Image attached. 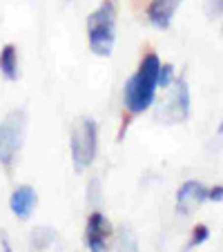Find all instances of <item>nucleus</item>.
<instances>
[{
  "label": "nucleus",
  "instance_id": "17",
  "mask_svg": "<svg viewBox=\"0 0 223 252\" xmlns=\"http://www.w3.org/2000/svg\"><path fill=\"white\" fill-rule=\"evenodd\" d=\"M0 243H2V252H14L11 250V246H9V241H7V237L0 239Z\"/></svg>",
  "mask_w": 223,
  "mask_h": 252
},
{
  "label": "nucleus",
  "instance_id": "5",
  "mask_svg": "<svg viewBox=\"0 0 223 252\" xmlns=\"http://www.w3.org/2000/svg\"><path fill=\"white\" fill-rule=\"evenodd\" d=\"M188 114H190V90H188V83L181 78L161 103L157 119L163 121L165 125H174L188 119Z\"/></svg>",
  "mask_w": 223,
  "mask_h": 252
},
{
  "label": "nucleus",
  "instance_id": "18",
  "mask_svg": "<svg viewBox=\"0 0 223 252\" xmlns=\"http://www.w3.org/2000/svg\"><path fill=\"white\" fill-rule=\"evenodd\" d=\"M219 132H221V134H223V123H221V127H219Z\"/></svg>",
  "mask_w": 223,
  "mask_h": 252
},
{
  "label": "nucleus",
  "instance_id": "6",
  "mask_svg": "<svg viewBox=\"0 0 223 252\" xmlns=\"http://www.w3.org/2000/svg\"><path fill=\"white\" fill-rule=\"evenodd\" d=\"M112 234V223L103 212H92L85 225V243L90 252H107V237Z\"/></svg>",
  "mask_w": 223,
  "mask_h": 252
},
{
  "label": "nucleus",
  "instance_id": "9",
  "mask_svg": "<svg viewBox=\"0 0 223 252\" xmlns=\"http://www.w3.org/2000/svg\"><path fill=\"white\" fill-rule=\"evenodd\" d=\"M36 203H38V196H36V190H33L32 186L16 188L14 194H11V199H9L11 212H14V217L20 219V221H27L29 217H32Z\"/></svg>",
  "mask_w": 223,
  "mask_h": 252
},
{
  "label": "nucleus",
  "instance_id": "4",
  "mask_svg": "<svg viewBox=\"0 0 223 252\" xmlns=\"http://www.w3.org/2000/svg\"><path fill=\"white\" fill-rule=\"evenodd\" d=\"M25 125H27V114L25 110H14L5 116L0 123V163L5 167H11L23 148L25 138Z\"/></svg>",
  "mask_w": 223,
  "mask_h": 252
},
{
  "label": "nucleus",
  "instance_id": "12",
  "mask_svg": "<svg viewBox=\"0 0 223 252\" xmlns=\"http://www.w3.org/2000/svg\"><path fill=\"white\" fill-rule=\"evenodd\" d=\"M172 81H174V67H172L170 63L161 65V69H159V87L165 90V87L172 85Z\"/></svg>",
  "mask_w": 223,
  "mask_h": 252
},
{
  "label": "nucleus",
  "instance_id": "2",
  "mask_svg": "<svg viewBox=\"0 0 223 252\" xmlns=\"http://www.w3.org/2000/svg\"><path fill=\"white\" fill-rule=\"evenodd\" d=\"M116 16L119 0H103L87 16V43L96 56H109L116 43Z\"/></svg>",
  "mask_w": 223,
  "mask_h": 252
},
{
  "label": "nucleus",
  "instance_id": "11",
  "mask_svg": "<svg viewBox=\"0 0 223 252\" xmlns=\"http://www.w3.org/2000/svg\"><path fill=\"white\" fill-rule=\"evenodd\" d=\"M116 252H138L136 239H134V234L129 232V230L121 228L119 239H116Z\"/></svg>",
  "mask_w": 223,
  "mask_h": 252
},
{
  "label": "nucleus",
  "instance_id": "8",
  "mask_svg": "<svg viewBox=\"0 0 223 252\" xmlns=\"http://www.w3.org/2000/svg\"><path fill=\"white\" fill-rule=\"evenodd\" d=\"M179 5L181 0H150L145 16L150 25H154L157 29H167L172 25V18H174V11L179 9Z\"/></svg>",
  "mask_w": 223,
  "mask_h": 252
},
{
  "label": "nucleus",
  "instance_id": "15",
  "mask_svg": "<svg viewBox=\"0 0 223 252\" xmlns=\"http://www.w3.org/2000/svg\"><path fill=\"white\" fill-rule=\"evenodd\" d=\"M208 199L210 201H223V186L210 188V190H208Z\"/></svg>",
  "mask_w": 223,
  "mask_h": 252
},
{
  "label": "nucleus",
  "instance_id": "1",
  "mask_svg": "<svg viewBox=\"0 0 223 252\" xmlns=\"http://www.w3.org/2000/svg\"><path fill=\"white\" fill-rule=\"evenodd\" d=\"M159 69H161V61L154 52H150L143 56V61L138 63V69L125 83L123 105L132 116L143 114L154 105L159 90Z\"/></svg>",
  "mask_w": 223,
  "mask_h": 252
},
{
  "label": "nucleus",
  "instance_id": "13",
  "mask_svg": "<svg viewBox=\"0 0 223 252\" xmlns=\"http://www.w3.org/2000/svg\"><path fill=\"white\" fill-rule=\"evenodd\" d=\"M52 241H54V234L49 232L47 228H43V230H36V234H33V248L38 246L40 250H45V248H47Z\"/></svg>",
  "mask_w": 223,
  "mask_h": 252
},
{
  "label": "nucleus",
  "instance_id": "14",
  "mask_svg": "<svg viewBox=\"0 0 223 252\" xmlns=\"http://www.w3.org/2000/svg\"><path fill=\"white\" fill-rule=\"evenodd\" d=\"M208 234H210V230L205 228L203 223H199L194 230H192V239H190V243H188V248H196V246H201V243L208 239Z\"/></svg>",
  "mask_w": 223,
  "mask_h": 252
},
{
  "label": "nucleus",
  "instance_id": "16",
  "mask_svg": "<svg viewBox=\"0 0 223 252\" xmlns=\"http://www.w3.org/2000/svg\"><path fill=\"white\" fill-rule=\"evenodd\" d=\"M210 14H223V0H208Z\"/></svg>",
  "mask_w": 223,
  "mask_h": 252
},
{
  "label": "nucleus",
  "instance_id": "7",
  "mask_svg": "<svg viewBox=\"0 0 223 252\" xmlns=\"http://www.w3.org/2000/svg\"><path fill=\"white\" fill-rule=\"evenodd\" d=\"M203 201H208V188L199 181H188L176 192V212L188 217L199 208Z\"/></svg>",
  "mask_w": 223,
  "mask_h": 252
},
{
  "label": "nucleus",
  "instance_id": "3",
  "mask_svg": "<svg viewBox=\"0 0 223 252\" xmlns=\"http://www.w3.org/2000/svg\"><path fill=\"white\" fill-rule=\"evenodd\" d=\"M69 148H71V161L78 172L87 170L94 163L96 148H98V127H96L94 119H78L71 127L69 136Z\"/></svg>",
  "mask_w": 223,
  "mask_h": 252
},
{
  "label": "nucleus",
  "instance_id": "10",
  "mask_svg": "<svg viewBox=\"0 0 223 252\" xmlns=\"http://www.w3.org/2000/svg\"><path fill=\"white\" fill-rule=\"evenodd\" d=\"M0 74L7 81H18L20 69H18V49H16V45L7 43L0 49Z\"/></svg>",
  "mask_w": 223,
  "mask_h": 252
}]
</instances>
